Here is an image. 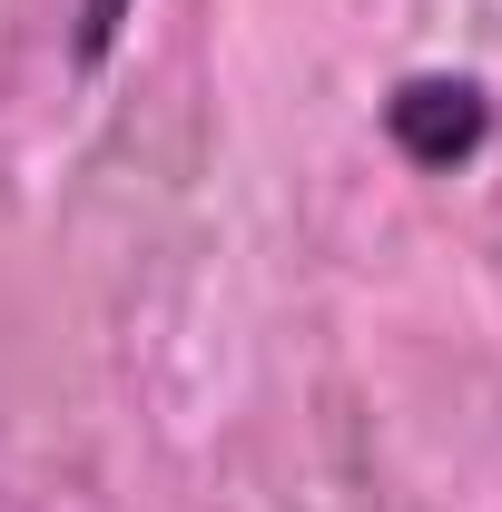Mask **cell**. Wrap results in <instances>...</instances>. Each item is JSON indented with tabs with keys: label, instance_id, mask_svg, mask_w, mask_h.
<instances>
[{
	"label": "cell",
	"instance_id": "6da1fadb",
	"mask_svg": "<svg viewBox=\"0 0 502 512\" xmlns=\"http://www.w3.org/2000/svg\"><path fill=\"white\" fill-rule=\"evenodd\" d=\"M384 138H394L414 168L453 178V168H463V158L493 138V99H483V79L414 69V79H394V99H384Z\"/></svg>",
	"mask_w": 502,
	"mask_h": 512
},
{
	"label": "cell",
	"instance_id": "7a4b0ae2",
	"mask_svg": "<svg viewBox=\"0 0 502 512\" xmlns=\"http://www.w3.org/2000/svg\"><path fill=\"white\" fill-rule=\"evenodd\" d=\"M119 30H128V0H79V30H69V60H79V69H99L109 50H119Z\"/></svg>",
	"mask_w": 502,
	"mask_h": 512
}]
</instances>
